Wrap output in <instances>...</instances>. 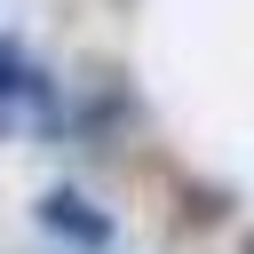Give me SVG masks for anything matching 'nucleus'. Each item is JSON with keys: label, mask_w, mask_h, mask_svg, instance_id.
I'll return each mask as SVG.
<instances>
[{"label": "nucleus", "mask_w": 254, "mask_h": 254, "mask_svg": "<svg viewBox=\"0 0 254 254\" xmlns=\"http://www.w3.org/2000/svg\"><path fill=\"white\" fill-rule=\"evenodd\" d=\"M24 71H32V64H24V48L0 32V95H16V87H24Z\"/></svg>", "instance_id": "f03ea898"}, {"label": "nucleus", "mask_w": 254, "mask_h": 254, "mask_svg": "<svg viewBox=\"0 0 254 254\" xmlns=\"http://www.w3.org/2000/svg\"><path fill=\"white\" fill-rule=\"evenodd\" d=\"M238 254H254V230H246V238H238Z\"/></svg>", "instance_id": "7ed1b4c3"}, {"label": "nucleus", "mask_w": 254, "mask_h": 254, "mask_svg": "<svg viewBox=\"0 0 254 254\" xmlns=\"http://www.w3.org/2000/svg\"><path fill=\"white\" fill-rule=\"evenodd\" d=\"M32 214H40V230H56V238H64V246H79V254H103V246H111V214H103V206H87L71 183L40 190V206H32Z\"/></svg>", "instance_id": "f257e3e1"}]
</instances>
